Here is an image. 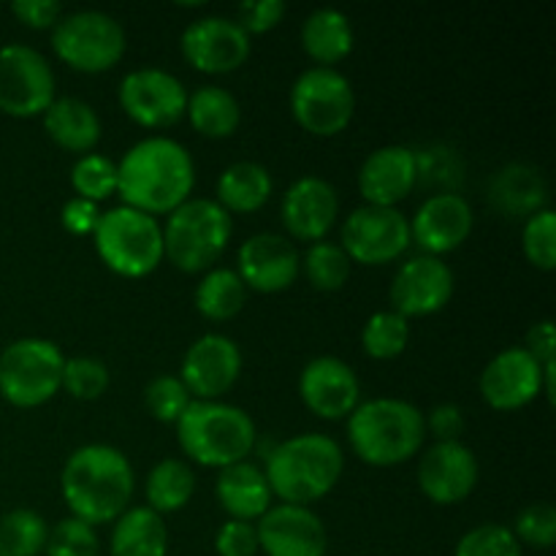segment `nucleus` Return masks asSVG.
Returning a JSON list of instances; mask_svg holds the SVG:
<instances>
[{"instance_id":"nucleus-1","label":"nucleus","mask_w":556,"mask_h":556,"mask_svg":"<svg viewBox=\"0 0 556 556\" xmlns=\"http://www.w3.org/2000/svg\"><path fill=\"white\" fill-rule=\"evenodd\" d=\"M193 185V157L168 136L136 141L117 163V195L123 206L144 215H172L190 199Z\"/></svg>"},{"instance_id":"nucleus-2","label":"nucleus","mask_w":556,"mask_h":556,"mask_svg":"<svg viewBox=\"0 0 556 556\" xmlns=\"http://www.w3.org/2000/svg\"><path fill=\"white\" fill-rule=\"evenodd\" d=\"M136 476L128 456L112 445H81L68 456L60 476V492L71 516L85 525H112L128 510Z\"/></svg>"},{"instance_id":"nucleus-3","label":"nucleus","mask_w":556,"mask_h":556,"mask_svg":"<svg viewBox=\"0 0 556 556\" xmlns=\"http://www.w3.org/2000/svg\"><path fill=\"white\" fill-rule=\"evenodd\" d=\"M342 470L345 456L340 443L326 434L307 432L277 445L266 459L264 476L269 481L271 497L286 505L309 508L334 492Z\"/></svg>"},{"instance_id":"nucleus-4","label":"nucleus","mask_w":556,"mask_h":556,"mask_svg":"<svg viewBox=\"0 0 556 556\" xmlns=\"http://www.w3.org/2000/svg\"><path fill=\"white\" fill-rule=\"evenodd\" d=\"M348 440L364 465L396 467L421 454L424 413L405 400H369L348 416Z\"/></svg>"},{"instance_id":"nucleus-5","label":"nucleus","mask_w":556,"mask_h":556,"mask_svg":"<svg viewBox=\"0 0 556 556\" xmlns=\"http://www.w3.org/2000/svg\"><path fill=\"white\" fill-rule=\"evenodd\" d=\"M174 427L182 454L195 465L215 470L248 462L258 438L253 418L226 402L193 400Z\"/></svg>"},{"instance_id":"nucleus-6","label":"nucleus","mask_w":556,"mask_h":556,"mask_svg":"<svg viewBox=\"0 0 556 556\" xmlns=\"http://www.w3.org/2000/svg\"><path fill=\"white\" fill-rule=\"evenodd\" d=\"M231 215L217 201L188 199L166 217L163 258L179 271H210L231 242Z\"/></svg>"},{"instance_id":"nucleus-7","label":"nucleus","mask_w":556,"mask_h":556,"mask_svg":"<svg viewBox=\"0 0 556 556\" xmlns=\"http://www.w3.org/2000/svg\"><path fill=\"white\" fill-rule=\"evenodd\" d=\"M92 242L103 266L128 280L152 275L163 261V226L157 217L130 206L103 212Z\"/></svg>"},{"instance_id":"nucleus-8","label":"nucleus","mask_w":556,"mask_h":556,"mask_svg":"<svg viewBox=\"0 0 556 556\" xmlns=\"http://www.w3.org/2000/svg\"><path fill=\"white\" fill-rule=\"evenodd\" d=\"M65 356L52 340L25 337L0 353V394L20 410L41 407L60 391Z\"/></svg>"},{"instance_id":"nucleus-9","label":"nucleus","mask_w":556,"mask_h":556,"mask_svg":"<svg viewBox=\"0 0 556 556\" xmlns=\"http://www.w3.org/2000/svg\"><path fill=\"white\" fill-rule=\"evenodd\" d=\"M125 30L103 11H74L52 27V49L65 65L81 74L112 71L125 54Z\"/></svg>"},{"instance_id":"nucleus-10","label":"nucleus","mask_w":556,"mask_h":556,"mask_svg":"<svg viewBox=\"0 0 556 556\" xmlns=\"http://www.w3.org/2000/svg\"><path fill=\"white\" fill-rule=\"evenodd\" d=\"M356 112V92H353L348 76L337 68H315L304 71L291 87V114L299 128L309 136L342 134L351 125Z\"/></svg>"},{"instance_id":"nucleus-11","label":"nucleus","mask_w":556,"mask_h":556,"mask_svg":"<svg viewBox=\"0 0 556 556\" xmlns=\"http://www.w3.org/2000/svg\"><path fill=\"white\" fill-rule=\"evenodd\" d=\"M58 98L49 60L25 43L0 47V112L30 119L47 112Z\"/></svg>"},{"instance_id":"nucleus-12","label":"nucleus","mask_w":556,"mask_h":556,"mask_svg":"<svg viewBox=\"0 0 556 556\" xmlns=\"http://www.w3.org/2000/svg\"><path fill=\"white\" fill-rule=\"evenodd\" d=\"M340 248L351 264L383 266L405 255L410 248V223L400 210L389 206H358L342 223Z\"/></svg>"},{"instance_id":"nucleus-13","label":"nucleus","mask_w":556,"mask_h":556,"mask_svg":"<svg viewBox=\"0 0 556 556\" xmlns=\"http://www.w3.org/2000/svg\"><path fill=\"white\" fill-rule=\"evenodd\" d=\"M119 106L141 128H172L185 117L188 90L168 71L139 68L130 71L119 85Z\"/></svg>"},{"instance_id":"nucleus-14","label":"nucleus","mask_w":556,"mask_h":556,"mask_svg":"<svg viewBox=\"0 0 556 556\" xmlns=\"http://www.w3.org/2000/svg\"><path fill=\"white\" fill-rule=\"evenodd\" d=\"M242 375V351L226 334H204L188 348L179 380L190 396L201 402H220Z\"/></svg>"},{"instance_id":"nucleus-15","label":"nucleus","mask_w":556,"mask_h":556,"mask_svg":"<svg viewBox=\"0 0 556 556\" xmlns=\"http://www.w3.org/2000/svg\"><path fill=\"white\" fill-rule=\"evenodd\" d=\"M182 54L201 74H231L250 58V36L231 16H201L182 33Z\"/></svg>"},{"instance_id":"nucleus-16","label":"nucleus","mask_w":556,"mask_h":556,"mask_svg":"<svg viewBox=\"0 0 556 556\" xmlns=\"http://www.w3.org/2000/svg\"><path fill=\"white\" fill-rule=\"evenodd\" d=\"M454 271L443 258L416 255L405 261L391 282V304L405 320L440 313L454 296Z\"/></svg>"},{"instance_id":"nucleus-17","label":"nucleus","mask_w":556,"mask_h":556,"mask_svg":"<svg viewBox=\"0 0 556 556\" xmlns=\"http://www.w3.org/2000/svg\"><path fill=\"white\" fill-rule=\"evenodd\" d=\"M299 396L313 416L340 421L362 405V383L351 364L334 356H318L299 375Z\"/></svg>"},{"instance_id":"nucleus-18","label":"nucleus","mask_w":556,"mask_h":556,"mask_svg":"<svg viewBox=\"0 0 556 556\" xmlns=\"http://www.w3.org/2000/svg\"><path fill=\"white\" fill-rule=\"evenodd\" d=\"M481 467L465 443H434L418 462V489L434 505H459L476 492Z\"/></svg>"},{"instance_id":"nucleus-19","label":"nucleus","mask_w":556,"mask_h":556,"mask_svg":"<svg viewBox=\"0 0 556 556\" xmlns=\"http://www.w3.org/2000/svg\"><path fill=\"white\" fill-rule=\"evenodd\" d=\"M233 271L250 291L280 293L296 282L302 271V255L288 237L255 233L239 248Z\"/></svg>"},{"instance_id":"nucleus-20","label":"nucleus","mask_w":556,"mask_h":556,"mask_svg":"<svg viewBox=\"0 0 556 556\" xmlns=\"http://www.w3.org/2000/svg\"><path fill=\"white\" fill-rule=\"evenodd\" d=\"M255 532L266 556H326L329 552L324 521L302 505H271L255 521Z\"/></svg>"},{"instance_id":"nucleus-21","label":"nucleus","mask_w":556,"mask_h":556,"mask_svg":"<svg viewBox=\"0 0 556 556\" xmlns=\"http://www.w3.org/2000/svg\"><path fill=\"white\" fill-rule=\"evenodd\" d=\"M543 394V367L525 348H505L481 375V396L492 410L516 413Z\"/></svg>"},{"instance_id":"nucleus-22","label":"nucleus","mask_w":556,"mask_h":556,"mask_svg":"<svg viewBox=\"0 0 556 556\" xmlns=\"http://www.w3.org/2000/svg\"><path fill=\"white\" fill-rule=\"evenodd\" d=\"M410 223V242L424 250V255L454 253L456 248L470 239L476 215L465 195L459 193H438L418 206L416 217Z\"/></svg>"},{"instance_id":"nucleus-23","label":"nucleus","mask_w":556,"mask_h":556,"mask_svg":"<svg viewBox=\"0 0 556 556\" xmlns=\"http://www.w3.org/2000/svg\"><path fill=\"white\" fill-rule=\"evenodd\" d=\"M286 231L299 242H324L340 217V195L320 177H302L286 190L280 204Z\"/></svg>"},{"instance_id":"nucleus-24","label":"nucleus","mask_w":556,"mask_h":556,"mask_svg":"<svg viewBox=\"0 0 556 556\" xmlns=\"http://www.w3.org/2000/svg\"><path fill=\"white\" fill-rule=\"evenodd\" d=\"M418 185L416 150L402 144H389L375 150L358 172V190L369 206L396 210Z\"/></svg>"},{"instance_id":"nucleus-25","label":"nucleus","mask_w":556,"mask_h":556,"mask_svg":"<svg viewBox=\"0 0 556 556\" xmlns=\"http://www.w3.org/2000/svg\"><path fill=\"white\" fill-rule=\"evenodd\" d=\"M215 494L220 500V508L228 514V519L250 521V525L258 521L271 508V500H275L264 470L250 465V462H239V465L220 470Z\"/></svg>"},{"instance_id":"nucleus-26","label":"nucleus","mask_w":556,"mask_h":556,"mask_svg":"<svg viewBox=\"0 0 556 556\" xmlns=\"http://www.w3.org/2000/svg\"><path fill=\"white\" fill-rule=\"evenodd\" d=\"M43 130L65 152H92L101 141V117L96 109L79 98H54L43 112Z\"/></svg>"},{"instance_id":"nucleus-27","label":"nucleus","mask_w":556,"mask_h":556,"mask_svg":"<svg viewBox=\"0 0 556 556\" xmlns=\"http://www.w3.org/2000/svg\"><path fill=\"white\" fill-rule=\"evenodd\" d=\"M546 182L541 172L525 163H510L494 174L489 185V201L505 217H532L546 210Z\"/></svg>"},{"instance_id":"nucleus-28","label":"nucleus","mask_w":556,"mask_h":556,"mask_svg":"<svg viewBox=\"0 0 556 556\" xmlns=\"http://www.w3.org/2000/svg\"><path fill=\"white\" fill-rule=\"evenodd\" d=\"M353 25L342 11L318 9L302 22V47L320 68L342 63L353 52Z\"/></svg>"},{"instance_id":"nucleus-29","label":"nucleus","mask_w":556,"mask_h":556,"mask_svg":"<svg viewBox=\"0 0 556 556\" xmlns=\"http://www.w3.org/2000/svg\"><path fill=\"white\" fill-rule=\"evenodd\" d=\"M271 174L266 172L261 163L255 161H239L231 163L226 172L217 179V204L228 212V215H250L266 206L271 199Z\"/></svg>"},{"instance_id":"nucleus-30","label":"nucleus","mask_w":556,"mask_h":556,"mask_svg":"<svg viewBox=\"0 0 556 556\" xmlns=\"http://www.w3.org/2000/svg\"><path fill=\"white\" fill-rule=\"evenodd\" d=\"M112 556H166L168 554V530L163 516L155 510L128 508L114 521L112 541H109Z\"/></svg>"},{"instance_id":"nucleus-31","label":"nucleus","mask_w":556,"mask_h":556,"mask_svg":"<svg viewBox=\"0 0 556 556\" xmlns=\"http://www.w3.org/2000/svg\"><path fill=\"white\" fill-rule=\"evenodd\" d=\"M185 117L190 119L193 130H199L206 139H228V136L237 134L239 123H242V109L231 92L206 85L190 92Z\"/></svg>"},{"instance_id":"nucleus-32","label":"nucleus","mask_w":556,"mask_h":556,"mask_svg":"<svg viewBox=\"0 0 556 556\" xmlns=\"http://www.w3.org/2000/svg\"><path fill=\"white\" fill-rule=\"evenodd\" d=\"M195 476L188 462L182 459H163L150 470L144 483L147 508L155 510L157 516L177 514L193 500Z\"/></svg>"},{"instance_id":"nucleus-33","label":"nucleus","mask_w":556,"mask_h":556,"mask_svg":"<svg viewBox=\"0 0 556 556\" xmlns=\"http://www.w3.org/2000/svg\"><path fill=\"white\" fill-rule=\"evenodd\" d=\"M244 302L248 288L233 269H210L195 288V309L215 324L237 318Z\"/></svg>"},{"instance_id":"nucleus-34","label":"nucleus","mask_w":556,"mask_h":556,"mask_svg":"<svg viewBox=\"0 0 556 556\" xmlns=\"http://www.w3.org/2000/svg\"><path fill=\"white\" fill-rule=\"evenodd\" d=\"M49 527L41 514L16 508L0 519V556H38L47 548Z\"/></svg>"},{"instance_id":"nucleus-35","label":"nucleus","mask_w":556,"mask_h":556,"mask_svg":"<svg viewBox=\"0 0 556 556\" xmlns=\"http://www.w3.org/2000/svg\"><path fill=\"white\" fill-rule=\"evenodd\" d=\"M407 342H410V324L394 309L375 313L362 329L364 353L369 358H378V362H391V358L402 356Z\"/></svg>"},{"instance_id":"nucleus-36","label":"nucleus","mask_w":556,"mask_h":556,"mask_svg":"<svg viewBox=\"0 0 556 556\" xmlns=\"http://www.w3.org/2000/svg\"><path fill=\"white\" fill-rule=\"evenodd\" d=\"M71 188L76 195L92 204L117 195V163L98 152H87L71 168Z\"/></svg>"},{"instance_id":"nucleus-37","label":"nucleus","mask_w":556,"mask_h":556,"mask_svg":"<svg viewBox=\"0 0 556 556\" xmlns=\"http://www.w3.org/2000/svg\"><path fill=\"white\" fill-rule=\"evenodd\" d=\"M302 269L309 286L318 288V291H340L351 277V258L340 244L315 242L309 244L307 255L302 258Z\"/></svg>"},{"instance_id":"nucleus-38","label":"nucleus","mask_w":556,"mask_h":556,"mask_svg":"<svg viewBox=\"0 0 556 556\" xmlns=\"http://www.w3.org/2000/svg\"><path fill=\"white\" fill-rule=\"evenodd\" d=\"M521 248H525L527 261L535 269H556V215L548 206L527 217L525 231H521Z\"/></svg>"},{"instance_id":"nucleus-39","label":"nucleus","mask_w":556,"mask_h":556,"mask_svg":"<svg viewBox=\"0 0 556 556\" xmlns=\"http://www.w3.org/2000/svg\"><path fill=\"white\" fill-rule=\"evenodd\" d=\"M60 389L68 391L74 400H81V402L98 400V396L106 394V389H109L106 364L98 362V358H90V356L65 358Z\"/></svg>"},{"instance_id":"nucleus-40","label":"nucleus","mask_w":556,"mask_h":556,"mask_svg":"<svg viewBox=\"0 0 556 556\" xmlns=\"http://www.w3.org/2000/svg\"><path fill=\"white\" fill-rule=\"evenodd\" d=\"M193 396L188 394L185 383L174 375H161L144 389V405L150 416L161 424H177Z\"/></svg>"},{"instance_id":"nucleus-41","label":"nucleus","mask_w":556,"mask_h":556,"mask_svg":"<svg viewBox=\"0 0 556 556\" xmlns=\"http://www.w3.org/2000/svg\"><path fill=\"white\" fill-rule=\"evenodd\" d=\"M454 556H521V543L505 525H481L465 532Z\"/></svg>"},{"instance_id":"nucleus-42","label":"nucleus","mask_w":556,"mask_h":556,"mask_svg":"<svg viewBox=\"0 0 556 556\" xmlns=\"http://www.w3.org/2000/svg\"><path fill=\"white\" fill-rule=\"evenodd\" d=\"M43 552L47 556H98L96 527L68 516L49 530Z\"/></svg>"},{"instance_id":"nucleus-43","label":"nucleus","mask_w":556,"mask_h":556,"mask_svg":"<svg viewBox=\"0 0 556 556\" xmlns=\"http://www.w3.org/2000/svg\"><path fill=\"white\" fill-rule=\"evenodd\" d=\"M514 535L521 546L552 548L556 543V508L548 503H535L521 510L514 521Z\"/></svg>"},{"instance_id":"nucleus-44","label":"nucleus","mask_w":556,"mask_h":556,"mask_svg":"<svg viewBox=\"0 0 556 556\" xmlns=\"http://www.w3.org/2000/svg\"><path fill=\"white\" fill-rule=\"evenodd\" d=\"M418 166V185H434V188H445L443 193H454V185L462 179V161L456 157L454 150L445 147H434L427 155H416Z\"/></svg>"},{"instance_id":"nucleus-45","label":"nucleus","mask_w":556,"mask_h":556,"mask_svg":"<svg viewBox=\"0 0 556 556\" xmlns=\"http://www.w3.org/2000/svg\"><path fill=\"white\" fill-rule=\"evenodd\" d=\"M286 16V3L282 0H244L237 5L233 22L242 27L248 36H264L275 30Z\"/></svg>"},{"instance_id":"nucleus-46","label":"nucleus","mask_w":556,"mask_h":556,"mask_svg":"<svg viewBox=\"0 0 556 556\" xmlns=\"http://www.w3.org/2000/svg\"><path fill=\"white\" fill-rule=\"evenodd\" d=\"M215 552L217 556H255L258 548V532L250 521H233L228 519L226 525L217 530L215 535Z\"/></svg>"},{"instance_id":"nucleus-47","label":"nucleus","mask_w":556,"mask_h":556,"mask_svg":"<svg viewBox=\"0 0 556 556\" xmlns=\"http://www.w3.org/2000/svg\"><path fill=\"white\" fill-rule=\"evenodd\" d=\"M101 206L92 204V201H85L79 199V195H74L71 201H65L63 204V212H60V220H63V228L68 233H74V237H92L98 228V223H101Z\"/></svg>"},{"instance_id":"nucleus-48","label":"nucleus","mask_w":556,"mask_h":556,"mask_svg":"<svg viewBox=\"0 0 556 556\" xmlns=\"http://www.w3.org/2000/svg\"><path fill=\"white\" fill-rule=\"evenodd\" d=\"M11 14H14L25 27L47 30V27H54L60 22L63 5L54 3V0H14V3H11Z\"/></svg>"},{"instance_id":"nucleus-49","label":"nucleus","mask_w":556,"mask_h":556,"mask_svg":"<svg viewBox=\"0 0 556 556\" xmlns=\"http://www.w3.org/2000/svg\"><path fill=\"white\" fill-rule=\"evenodd\" d=\"M424 424L438 443H459L462 432H465V413L462 407L445 402V405L434 407L429 418H424Z\"/></svg>"},{"instance_id":"nucleus-50","label":"nucleus","mask_w":556,"mask_h":556,"mask_svg":"<svg viewBox=\"0 0 556 556\" xmlns=\"http://www.w3.org/2000/svg\"><path fill=\"white\" fill-rule=\"evenodd\" d=\"M525 351L530 353V356L535 358L541 367H546V364L556 362V334H554L552 320H548V318L541 320V324H535L530 331H527Z\"/></svg>"}]
</instances>
